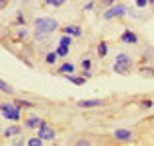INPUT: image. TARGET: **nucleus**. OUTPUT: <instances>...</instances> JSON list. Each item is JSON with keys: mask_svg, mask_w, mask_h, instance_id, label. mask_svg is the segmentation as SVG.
<instances>
[{"mask_svg": "<svg viewBox=\"0 0 154 146\" xmlns=\"http://www.w3.org/2000/svg\"><path fill=\"white\" fill-rule=\"evenodd\" d=\"M0 113H2V117L6 121H10V123H20V121H22V107H20L14 99L2 101V103H0Z\"/></svg>", "mask_w": 154, "mask_h": 146, "instance_id": "f257e3e1", "label": "nucleus"}, {"mask_svg": "<svg viewBox=\"0 0 154 146\" xmlns=\"http://www.w3.org/2000/svg\"><path fill=\"white\" fill-rule=\"evenodd\" d=\"M33 27H35V31H41V33H47V35H51V33H55V31H59V27H60V23L57 22L55 18H49V16H45V18H35L33 20Z\"/></svg>", "mask_w": 154, "mask_h": 146, "instance_id": "f03ea898", "label": "nucleus"}, {"mask_svg": "<svg viewBox=\"0 0 154 146\" xmlns=\"http://www.w3.org/2000/svg\"><path fill=\"white\" fill-rule=\"evenodd\" d=\"M127 14H129V6H127V4L115 2V4H111V6L105 8L102 18L105 20V22H111V20H117V18H125Z\"/></svg>", "mask_w": 154, "mask_h": 146, "instance_id": "7ed1b4c3", "label": "nucleus"}, {"mask_svg": "<svg viewBox=\"0 0 154 146\" xmlns=\"http://www.w3.org/2000/svg\"><path fill=\"white\" fill-rule=\"evenodd\" d=\"M37 136H41L45 142H53V140L57 138V129L53 127L51 123H47V121H45V123L37 129Z\"/></svg>", "mask_w": 154, "mask_h": 146, "instance_id": "20e7f679", "label": "nucleus"}, {"mask_svg": "<svg viewBox=\"0 0 154 146\" xmlns=\"http://www.w3.org/2000/svg\"><path fill=\"white\" fill-rule=\"evenodd\" d=\"M105 105V99H100V97H90V99H78L76 101V107L78 109H98Z\"/></svg>", "mask_w": 154, "mask_h": 146, "instance_id": "39448f33", "label": "nucleus"}, {"mask_svg": "<svg viewBox=\"0 0 154 146\" xmlns=\"http://www.w3.org/2000/svg\"><path fill=\"white\" fill-rule=\"evenodd\" d=\"M133 138H135V135H133L131 129H117V131H113V140H117V142H131Z\"/></svg>", "mask_w": 154, "mask_h": 146, "instance_id": "423d86ee", "label": "nucleus"}, {"mask_svg": "<svg viewBox=\"0 0 154 146\" xmlns=\"http://www.w3.org/2000/svg\"><path fill=\"white\" fill-rule=\"evenodd\" d=\"M43 123H45V119H43V117H39V115H29L27 119H23V127L29 129V131H33V129L37 131Z\"/></svg>", "mask_w": 154, "mask_h": 146, "instance_id": "0eeeda50", "label": "nucleus"}, {"mask_svg": "<svg viewBox=\"0 0 154 146\" xmlns=\"http://www.w3.org/2000/svg\"><path fill=\"white\" fill-rule=\"evenodd\" d=\"M119 41L127 43V45H137V43H139V35L133 29H123V33L119 35Z\"/></svg>", "mask_w": 154, "mask_h": 146, "instance_id": "6e6552de", "label": "nucleus"}, {"mask_svg": "<svg viewBox=\"0 0 154 146\" xmlns=\"http://www.w3.org/2000/svg\"><path fill=\"white\" fill-rule=\"evenodd\" d=\"M60 33H68L76 39V37H82V27L78 23H66V26L60 27Z\"/></svg>", "mask_w": 154, "mask_h": 146, "instance_id": "1a4fd4ad", "label": "nucleus"}, {"mask_svg": "<svg viewBox=\"0 0 154 146\" xmlns=\"http://www.w3.org/2000/svg\"><path fill=\"white\" fill-rule=\"evenodd\" d=\"M22 131H23V127H22V125L12 123L10 127H6V129H4V136H6V138H16V136H20V135H22Z\"/></svg>", "mask_w": 154, "mask_h": 146, "instance_id": "9d476101", "label": "nucleus"}, {"mask_svg": "<svg viewBox=\"0 0 154 146\" xmlns=\"http://www.w3.org/2000/svg\"><path fill=\"white\" fill-rule=\"evenodd\" d=\"M64 78L68 80V82L70 84H74V86H84V84H86V78H84L82 74H74V72H72V74H64Z\"/></svg>", "mask_w": 154, "mask_h": 146, "instance_id": "9b49d317", "label": "nucleus"}, {"mask_svg": "<svg viewBox=\"0 0 154 146\" xmlns=\"http://www.w3.org/2000/svg\"><path fill=\"white\" fill-rule=\"evenodd\" d=\"M72 72H76V66L72 62H63L59 68H57V74L64 76V74H72Z\"/></svg>", "mask_w": 154, "mask_h": 146, "instance_id": "f8f14e48", "label": "nucleus"}, {"mask_svg": "<svg viewBox=\"0 0 154 146\" xmlns=\"http://www.w3.org/2000/svg\"><path fill=\"white\" fill-rule=\"evenodd\" d=\"M113 72H117L121 76H127V74H131V66L123 62H113Z\"/></svg>", "mask_w": 154, "mask_h": 146, "instance_id": "ddd939ff", "label": "nucleus"}, {"mask_svg": "<svg viewBox=\"0 0 154 146\" xmlns=\"http://www.w3.org/2000/svg\"><path fill=\"white\" fill-rule=\"evenodd\" d=\"M14 37L18 39L20 43H23V41H26V39H29V29H27L26 26H23V27H18V31H16V33H14Z\"/></svg>", "mask_w": 154, "mask_h": 146, "instance_id": "4468645a", "label": "nucleus"}, {"mask_svg": "<svg viewBox=\"0 0 154 146\" xmlns=\"http://www.w3.org/2000/svg\"><path fill=\"white\" fill-rule=\"evenodd\" d=\"M43 60H45V64L53 66V64H57V60H59V55H57V51H49V53H45Z\"/></svg>", "mask_w": 154, "mask_h": 146, "instance_id": "2eb2a0df", "label": "nucleus"}, {"mask_svg": "<svg viewBox=\"0 0 154 146\" xmlns=\"http://www.w3.org/2000/svg\"><path fill=\"white\" fill-rule=\"evenodd\" d=\"M14 26H16V27H23V26H27V18H26V14H23V12H16Z\"/></svg>", "mask_w": 154, "mask_h": 146, "instance_id": "dca6fc26", "label": "nucleus"}, {"mask_svg": "<svg viewBox=\"0 0 154 146\" xmlns=\"http://www.w3.org/2000/svg\"><path fill=\"white\" fill-rule=\"evenodd\" d=\"M96 51H98V56H100V59L107 56V53H109V45H107V41H100V43H98V47H96Z\"/></svg>", "mask_w": 154, "mask_h": 146, "instance_id": "f3484780", "label": "nucleus"}, {"mask_svg": "<svg viewBox=\"0 0 154 146\" xmlns=\"http://www.w3.org/2000/svg\"><path fill=\"white\" fill-rule=\"evenodd\" d=\"M115 62H123V64H129V66H133V59H131V55H127V53H117Z\"/></svg>", "mask_w": 154, "mask_h": 146, "instance_id": "a211bd4d", "label": "nucleus"}, {"mask_svg": "<svg viewBox=\"0 0 154 146\" xmlns=\"http://www.w3.org/2000/svg\"><path fill=\"white\" fill-rule=\"evenodd\" d=\"M0 92H2V94H6V96H16V90L8 82H4L2 78H0Z\"/></svg>", "mask_w": 154, "mask_h": 146, "instance_id": "6ab92c4d", "label": "nucleus"}, {"mask_svg": "<svg viewBox=\"0 0 154 146\" xmlns=\"http://www.w3.org/2000/svg\"><path fill=\"white\" fill-rule=\"evenodd\" d=\"M72 41H74V37H72V35L63 33V35H60V39H59V45H63V47H70V45H72Z\"/></svg>", "mask_w": 154, "mask_h": 146, "instance_id": "aec40b11", "label": "nucleus"}, {"mask_svg": "<svg viewBox=\"0 0 154 146\" xmlns=\"http://www.w3.org/2000/svg\"><path fill=\"white\" fill-rule=\"evenodd\" d=\"M139 107H140V109H144V111H148V109H152V107H154V99H150V97H144V99H140V101H139Z\"/></svg>", "mask_w": 154, "mask_h": 146, "instance_id": "412c9836", "label": "nucleus"}, {"mask_svg": "<svg viewBox=\"0 0 154 146\" xmlns=\"http://www.w3.org/2000/svg\"><path fill=\"white\" fill-rule=\"evenodd\" d=\"M14 101H16V103H18L22 109H31V107H35V103H33L31 99H16V97H14Z\"/></svg>", "mask_w": 154, "mask_h": 146, "instance_id": "4be33fe9", "label": "nucleus"}, {"mask_svg": "<svg viewBox=\"0 0 154 146\" xmlns=\"http://www.w3.org/2000/svg\"><path fill=\"white\" fill-rule=\"evenodd\" d=\"M139 74H143L144 78H152V76H154V66H140Z\"/></svg>", "mask_w": 154, "mask_h": 146, "instance_id": "5701e85b", "label": "nucleus"}, {"mask_svg": "<svg viewBox=\"0 0 154 146\" xmlns=\"http://www.w3.org/2000/svg\"><path fill=\"white\" fill-rule=\"evenodd\" d=\"M57 55H59V59H64V56H68V51H70V47H63V45H57Z\"/></svg>", "mask_w": 154, "mask_h": 146, "instance_id": "b1692460", "label": "nucleus"}, {"mask_svg": "<svg viewBox=\"0 0 154 146\" xmlns=\"http://www.w3.org/2000/svg\"><path fill=\"white\" fill-rule=\"evenodd\" d=\"M64 2H66V0H43V4H45V6H53V8L64 6Z\"/></svg>", "mask_w": 154, "mask_h": 146, "instance_id": "393cba45", "label": "nucleus"}, {"mask_svg": "<svg viewBox=\"0 0 154 146\" xmlns=\"http://www.w3.org/2000/svg\"><path fill=\"white\" fill-rule=\"evenodd\" d=\"M45 140L41 138V136H31V138H27V146H41Z\"/></svg>", "mask_w": 154, "mask_h": 146, "instance_id": "a878e982", "label": "nucleus"}, {"mask_svg": "<svg viewBox=\"0 0 154 146\" xmlns=\"http://www.w3.org/2000/svg\"><path fill=\"white\" fill-rule=\"evenodd\" d=\"M35 39H37V43H49V35L47 33H41V31H35Z\"/></svg>", "mask_w": 154, "mask_h": 146, "instance_id": "bb28decb", "label": "nucleus"}, {"mask_svg": "<svg viewBox=\"0 0 154 146\" xmlns=\"http://www.w3.org/2000/svg\"><path fill=\"white\" fill-rule=\"evenodd\" d=\"M80 68H82V70H90V68H92V60L90 59H84L82 62H80Z\"/></svg>", "mask_w": 154, "mask_h": 146, "instance_id": "cd10ccee", "label": "nucleus"}, {"mask_svg": "<svg viewBox=\"0 0 154 146\" xmlns=\"http://www.w3.org/2000/svg\"><path fill=\"white\" fill-rule=\"evenodd\" d=\"M23 144H27V140L20 138V136H16V138L12 140V146H23Z\"/></svg>", "mask_w": 154, "mask_h": 146, "instance_id": "c85d7f7f", "label": "nucleus"}, {"mask_svg": "<svg viewBox=\"0 0 154 146\" xmlns=\"http://www.w3.org/2000/svg\"><path fill=\"white\" fill-rule=\"evenodd\" d=\"M74 144H76V146H90V144H92V140H88V138H78Z\"/></svg>", "mask_w": 154, "mask_h": 146, "instance_id": "c756f323", "label": "nucleus"}, {"mask_svg": "<svg viewBox=\"0 0 154 146\" xmlns=\"http://www.w3.org/2000/svg\"><path fill=\"white\" fill-rule=\"evenodd\" d=\"M94 8H96V2L92 0V2H86V4H84V8H82V10H84V12H92Z\"/></svg>", "mask_w": 154, "mask_h": 146, "instance_id": "7c9ffc66", "label": "nucleus"}, {"mask_svg": "<svg viewBox=\"0 0 154 146\" xmlns=\"http://www.w3.org/2000/svg\"><path fill=\"white\" fill-rule=\"evenodd\" d=\"M135 4H137V8H139V10H143V8L148 6V0H135Z\"/></svg>", "mask_w": 154, "mask_h": 146, "instance_id": "2f4dec72", "label": "nucleus"}, {"mask_svg": "<svg viewBox=\"0 0 154 146\" xmlns=\"http://www.w3.org/2000/svg\"><path fill=\"white\" fill-rule=\"evenodd\" d=\"M82 76H84L86 80H90V78H92V68H90V70H82Z\"/></svg>", "mask_w": 154, "mask_h": 146, "instance_id": "473e14b6", "label": "nucleus"}, {"mask_svg": "<svg viewBox=\"0 0 154 146\" xmlns=\"http://www.w3.org/2000/svg\"><path fill=\"white\" fill-rule=\"evenodd\" d=\"M102 4L107 8V6H111V4H115V0H102Z\"/></svg>", "mask_w": 154, "mask_h": 146, "instance_id": "72a5a7b5", "label": "nucleus"}, {"mask_svg": "<svg viewBox=\"0 0 154 146\" xmlns=\"http://www.w3.org/2000/svg\"><path fill=\"white\" fill-rule=\"evenodd\" d=\"M6 6H8V0H0V10H4Z\"/></svg>", "mask_w": 154, "mask_h": 146, "instance_id": "f704fd0d", "label": "nucleus"}, {"mask_svg": "<svg viewBox=\"0 0 154 146\" xmlns=\"http://www.w3.org/2000/svg\"><path fill=\"white\" fill-rule=\"evenodd\" d=\"M148 4H150V6H152V4H154V0H148Z\"/></svg>", "mask_w": 154, "mask_h": 146, "instance_id": "c9c22d12", "label": "nucleus"}, {"mask_svg": "<svg viewBox=\"0 0 154 146\" xmlns=\"http://www.w3.org/2000/svg\"><path fill=\"white\" fill-rule=\"evenodd\" d=\"M0 29H2V23H0Z\"/></svg>", "mask_w": 154, "mask_h": 146, "instance_id": "e433bc0d", "label": "nucleus"}]
</instances>
